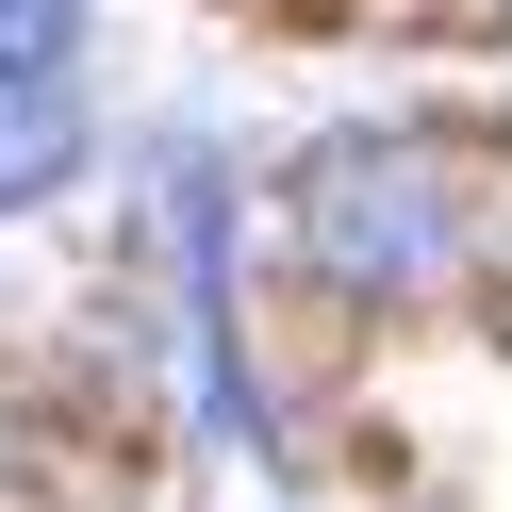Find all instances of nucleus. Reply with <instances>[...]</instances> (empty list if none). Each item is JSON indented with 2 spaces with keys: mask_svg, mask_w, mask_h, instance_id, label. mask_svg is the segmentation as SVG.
<instances>
[{
  "mask_svg": "<svg viewBox=\"0 0 512 512\" xmlns=\"http://www.w3.org/2000/svg\"><path fill=\"white\" fill-rule=\"evenodd\" d=\"M67 166H83V116H67V83L0 67V215H34V199H50Z\"/></svg>",
  "mask_w": 512,
  "mask_h": 512,
  "instance_id": "nucleus-2",
  "label": "nucleus"
},
{
  "mask_svg": "<svg viewBox=\"0 0 512 512\" xmlns=\"http://www.w3.org/2000/svg\"><path fill=\"white\" fill-rule=\"evenodd\" d=\"M298 248L331 298L364 314H430L446 265H463V182L430 166V149H331V166L298 182Z\"/></svg>",
  "mask_w": 512,
  "mask_h": 512,
  "instance_id": "nucleus-1",
  "label": "nucleus"
},
{
  "mask_svg": "<svg viewBox=\"0 0 512 512\" xmlns=\"http://www.w3.org/2000/svg\"><path fill=\"white\" fill-rule=\"evenodd\" d=\"M67 50H83V0H0V67L67 83Z\"/></svg>",
  "mask_w": 512,
  "mask_h": 512,
  "instance_id": "nucleus-3",
  "label": "nucleus"
}]
</instances>
